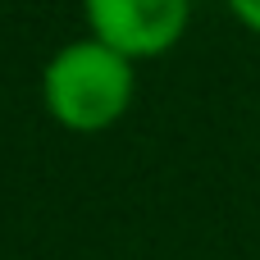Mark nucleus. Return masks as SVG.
Masks as SVG:
<instances>
[{
  "label": "nucleus",
  "instance_id": "nucleus-1",
  "mask_svg": "<svg viewBox=\"0 0 260 260\" xmlns=\"http://www.w3.org/2000/svg\"><path fill=\"white\" fill-rule=\"evenodd\" d=\"M137 96V59L105 46L101 37H82L59 46L41 69L46 114L69 133H105L114 128Z\"/></svg>",
  "mask_w": 260,
  "mask_h": 260
},
{
  "label": "nucleus",
  "instance_id": "nucleus-2",
  "mask_svg": "<svg viewBox=\"0 0 260 260\" xmlns=\"http://www.w3.org/2000/svg\"><path fill=\"white\" fill-rule=\"evenodd\" d=\"M87 32L128 59L169 55L192 18V0H82Z\"/></svg>",
  "mask_w": 260,
  "mask_h": 260
},
{
  "label": "nucleus",
  "instance_id": "nucleus-3",
  "mask_svg": "<svg viewBox=\"0 0 260 260\" xmlns=\"http://www.w3.org/2000/svg\"><path fill=\"white\" fill-rule=\"evenodd\" d=\"M229 9H233V18H238L247 32L260 37V0H229Z\"/></svg>",
  "mask_w": 260,
  "mask_h": 260
}]
</instances>
